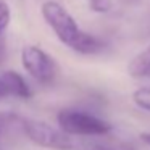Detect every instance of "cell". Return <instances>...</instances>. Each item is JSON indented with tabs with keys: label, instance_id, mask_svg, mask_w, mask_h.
<instances>
[{
	"label": "cell",
	"instance_id": "obj_10",
	"mask_svg": "<svg viewBox=\"0 0 150 150\" xmlns=\"http://www.w3.org/2000/svg\"><path fill=\"white\" fill-rule=\"evenodd\" d=\"M5 44H4V40L0 39V63L4 62V58H5Z\"/></svg>",
	"mask_w": 150,
	"mask_h": 150
},
{
	"label": "cell",
	"instance_id": "obj_7",
	"mask_svg": "<svg viewBox=\"0 0 150 150\" xmlns=\"http://www.w3.org/2000/svg\"><path fill=\"white\" fill-rule=\"evenodd\" d=\"M89 10L97 15H107L113 10V0H87Z\"/></svg>",
	"mask_w": 150,
	"mask_h": 150
},
{
	"label": "cell",
	"instance_id": "obj_12",
	"mask_svg": "<svg viewBox=\"0 0 150 150\" xmlns=\"http://www.w3.org/2000/svg\"><path fill=\"white\" fill-rule=\"evenodd\" d=\"M123 2H126V4H137L140 0H123Z\"/></svg>",
	"mask_w": 150,
	"mask_h": 150
},
{
	"label": "cell",
	"instance_id": "obj_11",
	"mask_svg": "<svg viewBox=\"0 0 150 150\" xmlns=\"http://www.w3.org/2000/svg\"><path fill=\"white\" fill-rule=\"evenodd\" d=\"M140 139H142V142H145L147 145H150V132H142L140 134Z\"/></svg>",
	"mask_w": 150,
	"mask_h": 150
},
{
	"label": "cell",
	"instance_id": "obj_5",
	"mask_svg": "<svg viewBox=\"0 0 150 150\" xmlns=\"http://www.w3.org/2000/svg\"><path fill=\"white\" fill-rule=\"evenodd\" d=\"M127 74L134 79L150 78V44L127 63Z\"/></svg>",
	"mask_w": 150,
	"mask_h": 150
},
{
	"label": "cell",
	"instance_id": "obj_14",
	"mask_svg": "<svg viewBox=\"0 0 150 150\" xmlns=\"http://www.w3.org/2000/svg\"><path fill=\"white\" fill-rule=\"evenodd\" d=\"M0 132H2V129H0Z\"/></svg>",
	"mask_w": 150,
	"mask_h": 150
},
{
	"label": "cell",
	"instance_id": "obj_1",
	"mask_svg": "<svg viewBox=\"0 0 150 150\" xmlns=\"http://www.w3.org/2000/svg\"><path fill=\"white\" fill-rule=\"evenodd\" d=\"M40 15L45 24L53 31L57 39L73 52L81 55H95L105 49L103 40H100L94 34L86 33L78 24L74 16L57 0L42 2Z\"/></svg>",
	"mask_w": 150,
	"mask_h": 150
},
{
	"label": "cell",
	"instance_id": "obj_9",
	"mask_svg": "<svg viewBox=\"0 0 150 150\" xmlns=\"http://www.w3.org/2000/svg\"><path fill=\"white\" fill-rule=\"evenodd\" d=\"M7 97H11V91H10V86L7 82V78H5L4 71L0 73V100H4Z\"/></svg>",
	"mask_w": 150,
	"mask_h": 150
},
{
	"label": "cell",
	"instance_id": "obj_3",
	"mask_svg": "<svg viewBox=\"0 0 150 150\" xmlns=\"http://www.w3.org/2000/svg\"><path fill=\"white\" fill-rule=\"evenodd\" d=\"M23 69L39 84H53L58 76V65L55 58L37 45H24L21 49Z\"/></svg>",
	"mask_w": 150,
	"mask_h": 150
},
{
	"label": "cell",
	"instance_id": "obj_6",
	"mask_svg": "<svg viewBox=\"0 0 150 150\" xmlns=\"http://www.w3.org/2000/svg\"><path fill=\"white\" fill-rule=\"evenodd\" d=\"M134 105L140 110L150 113V86H144V87H137L131 95Z\"/></svg>",
	"mask_w": 150,
	"mask_h": 150
},
{
	"label": "cell",
	"instance_id": "obj_8",
	"mask_svg": "<svg viewBox=\"0 0 150 150\" xmlns=\"http://www.w3.org/2000/svg\"><path fill=\"white\" fill-rule=\"evenodd\" d=\"M10 20H11V11L5 2H0V39L4 36V33L7 31V28L10 26Z\"/></svg>",
	"mask_w": 150,
	"mask_h": 150
},
{
	"label": "cell",
	"instance_id": "obj_4",
	"mask_svg": "<svg viewBox=\"0 0 150 150\" xmlns=\"http://www.w3.org/2000/svg\"><path fill=\"white\" fill-rule=\"evenodd\" d=\"M23 129L28 139L37 147L49 150H73L74 142L73 139L65 134L60 127H55L52 124L40 120L28 118L23 121Z\"/></svg>",
	"mask_w": 150,
	"mask_h": 150
},
{
	"label": "cell",
	"instance_id": "obj_13",
	"mask_svg": "<svg viewBox=\"0 0 150 150\" xmlns=\"http://www.w3.org/2000/svg\"><path fill=\"white\" fill-rule=\"evenodd\" d=\"M100 150H111V149H100Z\"/></svg>",
	"mask_w": 150,
	"mask_h": 150
},
{
	"label": "cell",
	"instance_id": "obj_2",
	"mask_svg": "<svg viewBox=\"0 0 150 150\" xmlns=\"http://www.w3.org/2000/svg\"><path fill=\"white\" fill-rule=\"evenodd\" d=\"M57 123L58 127L65 134L71 136H82V137H91V136H107L113 131L108 121L102 118L91 115L82 110H73V108H65L58 111L57 115Z\"/></svg>",
	"mask_w": 150,
	"mask_h": 150
}]
</instances>
